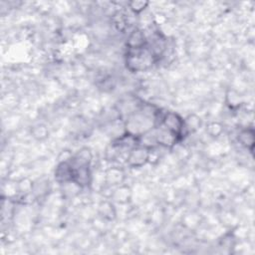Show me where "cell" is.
Listing matches in <instances>:
<instances>
[{
	"label": "cell",
	"mask_w": 255,
	"mask_h": 255,
	"mask_svg": "<svg viewBox=\"0 0 255 255\" xmlns=\"http://www.w3.org/2000/svg\"><path fill=\"white\" fill-rule=\"evenodd\" d=\"M164 115L165 113L149 105L136 110L126 121L125 133L141 139L161 126Z\"/></svg>",
	"instance_id": "1"
},
{
	"label": "cell",
	"mask_w": 255,
	"mask_h": 255,
	"mask_svg": "<svg viewBox=\"0 0 255 255\" xmlns=\"http://www.w3.org/2000/svg\"><path fill=\"white\" fill-rule=\"evenodd\" d=\"M156 58L147 46L139 49H128L126 56L127 67L132 72H142L152 67Z\"/></svg>",
	"instance_id": "2"
},
{
	"label": "cell",
	"mask_w": 255,
	"mask_h": 255,
	"mask_svg": "<svg viewBox=\"0 0 255 255\" xmlns=\"http://www.w3.org/2000/svg\"><path fill=\"white\" fill-rule=\"evenodd\" d=\"M161 126L165 127L166 129H168L169 131L176 135L179 141H181L185 136H187V133L184 128V120L176 113H173V112L165 113Z\"/></svg>",
	"instance_id": "3"
},
{
	"label": "cell",
	"mask_w": 255,
	"mask_h": 255,
	"mask_svg": "<svg viewBox=\"0 0 255 255\" xmlns=\"http://www.w3.org/2000/svg\"><path fill=\"white\" fill-rule=\"evenodd\" d=\"M151 158L152 149L147 146L139 145L130 150V153L127 158V164L133 169L142 168L151 161Z\"/></svg>",
	"instance_id": "4"
},
{
	"label": "cell",
	"mask_w": 255,
	"mask_h": 255,
	"mask_svg": "<svg viewBox=\"0 0 255 255\" xmlns=\"http://www.w3.org/2000/svg\"><path fill=\"white\" fill-rule=\"evenodd\" d=\"M155 143L165 148H172L176 143L179 142L176 135L166 129L165 127L160 126L153 130Z\"/></svg>",
	"instance_id": "5"
},
{
	"label": "cell",
	"mask_w": 255,
	"mask_h": 255,
	"mask_svg": "<svg viewBox=\"0 0 255 255\" xmlns=\"http://www.w3.org/2000/svg\"><path fill=\"white\" fill-rule=\"evenodd\" d=\"M73 168L70 162H60L55 170V179L64 184L69 181H73Z\"/></svg>",
	"instance_id": "6"
},
{
	"label": "cell",
	"mask_w": 255,
	"mask_h": 255,
	"mask_svg": "<svg viewBox=\"0 0 255 255\" xmlns=\"http://www.w3.org/2000/svg\"><path fill=\"white\" fill-rule=\"evenodd\" d=\"M92 159H93V155L91 150L89 148H82L75 155L72 156L69 162L73 168L90 167L92 163Z\"/></svg>",
	"instance_id": "7"
},
{
	"label": "cell",
	"mask_w": 255,
	"mask_h": 255,
	"mask_svg": "<svg viewBox=\"0 0 255 255\" xmlns=\"http://www.w3.org/2000/svg\"><path fill=\"white\" fill-rule=\"evenodd\" d=\"M73 168V167H72ZM73 181L76 182L81 188L90 185L92 181V173L90 167L73 168Z\"/></svg>",
	"instance_id": "8"
},
{
	"label": "cell",
	"mask_w": 255,
	"mask_h": 255,
	"mask_svg": "<svg viewBox=\"0 0 255 255\" xmlns=\"http://www.w3.org/2000/svg\"><path fill=\"white\" fill-rule=\"evenodd\" d=\"M147 45H148L147 37H146L145 33L140 29L134 30L130 34V36H129V38H128V41H127L128 49H139V48H143Z\"/></svg>",
	"instance_id": "9"
},
{
	"label": "cell",
	"mask_w": 255,
	"mask_h": 255,
	"mask_svg": "<svg viewBox=\"0 0 255 255\" xmlns=\"http://www.w3.org/2000/svg\"><path fill=\"white\" fill-rule=\"evenodd\" d=\"M254 136H255V133L253 128H246V129H243L240 131L237 137L240 145L246 148L247 150H249L250 153H252L254 149V142H255Z\"/></svg>",
	"instance_id": "10"
},
{
	"label": "cell",
	"mask_w": 255,
	"mask_h": 255,
	"mask_svg": "<svg viewBox=\"0 0 255 255\" xmlns=\"http://www.w3.org/2000/svg\"><path fill=\"white\" fill-rule=\"evenodd\" d=\"M125 180V172L120 168H111L106 172V183L109 186L119 185Z\"/></svg>",
	"instance_id": "11"
},
{
	"label": "cell",
	"mask_w": 255,
	"mask_h": 255,
	"mask_svg": "<svg viewBox=\"0 0 255 255\" xmlns=\"http://www.w3.org/2000/svg\"><path fill=\"white\" fill-rule=\"evenodd\" d=\"M112 198L119 204H127L131 200V189L126 185H122L114 191L112 194Z\"/></svg>",
	"instance_id": "12"
},
{
	"label": "cell",
	"mask_w": 255,
	"mask_h": 255,
	"mask_svg": "<svg viewBox=\"0 0 255 255\" xmlns=\"http://www.w3.org/2000/svg\"><path fill=\"white\" fill-rule=\"evenodd\" d=\"M99 213L104 219L107 220H113L117 215L114 205L108 201H104L99 205Z\"/></svg>",
	"instance_id": "13"
},
{
	"label": "cell",
	"mask_w": 255,
	"mask_h": 255,
	"mask_svg": "<svg viewBox=\"0 0 255 255\" xmlns=\"http://www.w3.org/2000/svg\"><path fill=\"white\" fill-rule=\"evenodd\" d=\"M201 125H202L201 118L198 117L197 115H189L184 119V128L187 135L190 133L197 132L200 129Z\"/></svg>",
	"instance_id": "14"
},
{
	"label": "cell",
	"mask_w": 255,
	"mask_h": 255,
	"mask_svg": "<svg viewBox=\"0 0 255 255\" xmlns=\"http://www.w3.org/2000/svg\"><path fill=\"white\" fill-rule=\"evenodd\" d=\"M33 187H34V184H33V182L29 178L21 179L20 181H18V183L16 185V188H17L18 193L22 194L24 196L29 195L30 193H32Z\"/></svg>",
	"instance_id": "15"
},
{
	"label": "cell",
	"mask_w": 255,
	"mask_h": 255,
	"mask_svg": "<svg viewBox=\"0 0 255 255\" xmlns=\"http://www.w3.org/2000/svg\"><path fill=\"white\" fill-rule=\"evenodd\" d=\"M31 134L32 136L38 140V141H42V140H45L47 137H48V129L47 127L44 126V125H36L32 128L31 130Z\"/></svg>",
	"instance_id": "16"
},
{
	"label": "cell",
	"mask_w": 255,
	"mask_h": 255,
	"mask_svg": "<svg viewBox=\"0 0 255 255\" xmlns=\"http://www.w3.org/2000/svg\"><path fill=\"white\" fill-rule=\"evenodd\" d=\"M222 132H223V126L220 123L212 122L209 124L207 127V133L212 138L219 137L222 134Z\"/></svg>",
	"instance_id": "17"
},
{
	"label": "cell",
	"mask_w": 255,
	"mask_h": 255,
	"mask_svg": "<svg viewBox=\"0 0 255 255\" xmlns=\"http://www.w3.org/2000/svg\"><path fill=\"white\" fill-rule=\"evenodd\" d=\"M149 4H150L149 1H143V0H135V1H131V2L128 3L130 9L135 14L142 13L149 6Z\"/></svg>",
	"instance_id": "18"
},
{
	"label": "cell",
	"mask_w": 255,
	"mask_h": 255,
	"mask_svg": "<svg viewBox=\"0 0 255 255\" xmlns=\"http://www.w3.org/2000/svg\"><path fill=\"white\" fill-rule=\"evenodd\" d=\"M226 101L228 103V105L230 106V108L234 109V108H238L241 105V100L240 97L237 93H235L234 91H229L226 95Z\"/></svg>",
	"instance_id": "19"
}]
</instances>
